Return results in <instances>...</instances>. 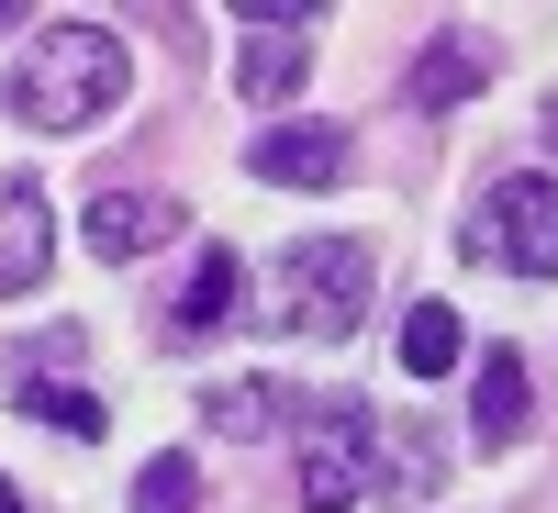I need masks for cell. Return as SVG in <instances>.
<instances>
[{
	"mask_svg": "<svg viewBox=\"0 0 558 513\" xmlns=\"http://www.w3.org/2000/svg\"><path fill=\"white\" fill-rule=\"evenodd\" d=\"M123 34L112 23H45L23 45V68H12V112L34 134H89L112 101H123Z\"/></svg>",
	"mask_w": 558,
	"mask_h": 513,
	"instance_id": "obj_1",
	"label": "cell"
},
{
	"mask_svg": "<svg viewBox=\"0 0 558 513\" xmlns=\"http://www.w3.org/2000/svg\"><path fill=\"white\" fill-rule=\"evenodd\" d=\"M357 313H368V246L357 235H302L291 257H279V302L268 323L279 335H357Z\"/></svg>",
	"mask_w": 558,
	"mask_h": 513,
	"instance_id": "obj_2",
	"label": "cell"
},
{
	"mask_svg": "<svg viewBox=\"0 0 558 513\" xmlns=\"http://www.w3.org/2000/svg\"><path fill=\"white\" fill-rule=\"evenodd\" d=\"M368 447H380V413L347 402V391H324L302 402V513H357L368 502Z\"/></svg>",
	"mask_w": 558,
	"mask_h": 513,
	"instance_id": "obj_3",
	"label": "cell"
},
{
	"mask_svg": "<svg viewBox=\"0 0 558 513\" xmlns=\"http://www.w3.org/2000/svg\"><path fill=\"white\" fill-rule=\"evenodd\" d=\"M470 246L481 268H514V279H558V179L525 168V179H502V191L470 212Z\"/></svg>",
	"mask_w": 558,
	"mask_h": 513,
	"instance_id": "obj_4",
	"label": "cell"
},
{
	"mask_svg": "<svg viewBox=\"0 0 558 513\" xmlns=\"http://www.w3.org/2000/svg\"><path fill=\"white\" fill-rule=\"evenodd\" d=\"M257 179H279V191H336V179H357V146L336 123H268L257 146H246Z\"/></svg>",
	"mask_w": 558,
	"mask_h": 513,
	"instance_id": "obj_5",
	"label": "cell"
},
{
	"mask_svg": "<svg viewBox=\"0 0 558 513\" xmlns=\"http://www.w3.org/2000/svg\"><path fill=\"white\" fill-rule=\"evenodd\" d=\"M78 235H89V257L101 268H123V257H146V246H168L179 235V201L168 191H89V212H78Z\"/></svg>",
	"mask_w": 558,
	"mask_h": 513,
	"instance_id": "obj_6",
	"label": "cell"
},
{
	"mask_svg": "<svg viewBox=\"0 0 558 513\" xmlns=\"http://www.w3.org/2000/svg\"><path fill=\"white\" fill-rule=\"evenodd\" d=\"M68 357H78V335L57 323V335L34 346V368H23V391H12V402H23V413H45V425H57V436H101L112 413H101V402H89V391L68 380Z\"/></svg>",
	"mask_w": 558,
	"mask_h": 513,
	"instance_id": "obj_7",
	"label": "cell"
},
{
	"mask_svg": "<svg viewBox=\"0 0 558 513\" xmlns=\"http://www.w3.org/2000/svg\"><path fill=\"white\" fill-rule=\"evenodd\" d=\"M45 257H57V223H45V191L34 179H0V302L34 291Z\"/></svg>",
	"mask_w": 558,
	"mask_h": 513,
	"instance_id": "obj_8",
	"label": "cell"
},
{
	"mask_svg": "<svg viewBox=\"0 0 558 513\" xmlns=\"http://www.w3.org/2000/svg\"><path fill=\"white\" fill-rule=\"evenodd\" d=\"M436 469H447V436H436V425H413V413H391L380 447H368V480L402 491V502H425V491H436Z\"/></svg>",
	"mask_w": 558,
	"mask_h": 513,
	"instance_id": "obj_9",
	"label": "cell"
},
{
	"mask_svg": "<svg viewBox=\"0 0 558 513\" xmlns=\"http://www.w3.org/2000/svg\"><path fill=\"white\" fill-rule=\"evenodd\" d=\"M481 78H492V57H481V45H470V34H436L425 57H413V112H458Z\"/></svg>",
	"mask_w": 558,
	"mask_h": 513,
	"instance_id": "obj_10",
	"label": "cell"
},
{
	"mask_svg": "<svg viewBox=\"0 0 558 513\" xmlns=\"http://www.w3.org/2000/svg\"><path fill=\"white\" fill-rule=\"evenodd\" d=\"M235 323V257L202 246V268L179 279V302H168V335H223Z\"/></svg>",
	"mask_w": 558,
	"mask_h": 513,
	"instance_id": "obj_11",
	"label": "cell"
},
{
	"mask_svg": "<svg viewBox=\"0 0 558 513\" xmlns=\"http://www.w3.org/2000/svg\"><path fill=\"white\" fill-rule=\"evenodd\" d=\"M470 425H481V447H514V436H525V357H514V346L481 357V402H470Z\"/></svg>",
	"mask_w": 558,
	"mask_h": 513,
	"instance_id": "obj_12",
	"label": "cell"
},
{
	"mask_svg": "<svg viewBox=\"0 0 558 513\" xmlns=\"http://www.w3.org/2000/svg\"><path fill=\"white\" fill-rule=\"evenodd\" d=\"M302 68H313V45H302L291 23H257L235 78H246V101H291V89H302Z\"/></svg>",
	"mask_w": 558,
	"mask_h": 513,
	"instance_id": "obj_13",
	"label": "cell"
},
{
	"mask_svg": "<svg viewBox=\"0 0 558 513\" xmlns=\"http://www.w3.org/2000/svg\"><path fill=\"white\" fill-rule=\"evenodd\" d=\"M202 425H213V436H268V425H279V391H268V380H213V391H202Z\"/></svg>",
	"mask_w": 558,
	"mask_h": 513,
	"instance_id": "obj_14",
	"label": "cell"
},
{
	"mask_svg": "<svg viewBox=\"0 0 558 513\" xmlns=\"http://www.w3.org/2000/svg\"><path fill=\"white\" fill-rule=\"evenodd\" d=\"M402 368H413V380H447V368H458V313L447 302H425L402 323Z\"/></svg>",
	"mask_w": 558,
	"mask_h": 513,
	"instance_id": "obj_15",
	"label": "cell"
},
{
	"mask_svg": "<svg viewBox=\"0 0 558 513\" xmlns=\"http://www.w3.org/2000/svg\"><path fill=\"white\" fill-rule=\"evenodd\" d=\"M191 502H202V480H191V457H179V447L134 469V513H191Z\"/></svg>",
	"mask_w": 558,
	"mask_h": 513,
	"instance_id": "obj_16",
	"label": "cell"
},
{
	"mask_svg": "<svg viewBox=\"0 0 558 513\" xmlns=\"http://www.w3.org/2000/svg\"><path fill=\"white\" fill-rule=\"evenodd\" d=\"M0 513H23V491H12V480H0Z\"/></svg>",
	"mask_w": 558,
	"mask_h": 513,
	"instance_id": "obj_17",
	"label": "cell"
},
{
	"mask_svg": "<svg viewBox=\"0 0 558 513\" xmlns=\"http://www.w3.org/2000/svg\"><path fill=\"white\" fill-rule=\"evenodd\" d=\"M547 157H558V101H547Z\"/></svg>",
	"mask_w": 558,
	"mask_h": 513,
	"instance_id": "obj_18",
	"label": "cell"
}]
</instances>
